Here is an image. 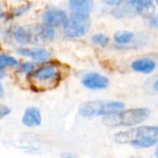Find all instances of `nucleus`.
Instances as JSON below:
<instances>
[{"mask_svg": "<svg viewBox=\"0 0 158 158\" xmlns=\"http://www.w3.org/2000/svg\"><path fill=\"white\" fill-rule=\"evenodd\" d=\"M149 116L150 110L148 108H131L107 115L104 118L103 122L108 127H129L143 123Z\"/></svg>", "mask_w": 158, "mask_h": 158, "instance_id": "obj_1", "label": "nucleus"}, {"mask_svg": "<svg viewBox=\"0 0 158 158\" xmlns=\"http://www.w3.org/2000/svg\"><path fill=\"white\" fill-rule=\"evenodd\" d=\"M125 105L118 101L112 100H94L82 103L79 107L81 117L91 118L99 116H107L122 110Z\"/></svg>", "mask_w": 158, "mask_h": 158, "instance_id": "obj_2", "label": "nucleus"}, {"mask_svg": "<svg viewBox=\"0 0 158 158\" xmlns=\"http://www.w3.org/2000/svg\"><path fill=\"white\" fill-rule=\"evenodd\" d=\"M60 79V69L55 64L44 65L31 74V82L36 90L51 89L57 85Z\"/></svg>", "mask_w": 158, "mask_h": 158, "instance_id": "obj_3", "label": "nucleus"}, {"mask_svg": "<svg viewBox=\"0 0 158 158\" xmlns=\"http://www.w3.org/2000/svg\"><path fill=\"white\" fill-rule=\"evenodd\" d=\"M158 137V127L143 126L131 129L125 131H120L115 135V141L120 144L131 143L135 141L145 138Z\"/></svg>", "mask_w": 158, "mask_h": 158, "instance_id": "obj_4", "label": "nucleus"}, {"mask_svg": "<svg viewBox=\"0 0 158 158\" xmlns=\"http://www.w3.org/2000/svg\"><path fill=\"white\" fill-rule=\"evenodd\" d=\"M89 18L72 16L71 18L67 19L63 23V31L66 36L69 38H78L86 34L89 30Z\"/></svg>", "mask_w": 158, "mask_h": 158, "instance_id": "obj_5", "label": "nucleus"}, {"mask_svg": "<svg viewBox=\"0 0 158 158\" xmlns=\"http://www.w3.org/2000/svg\"><path fill=\"white\" fill-rule=\"evenodd\" d=\"M67 19V13L64 10L54 6L46 8L42 14V19L44 23L52 27L63 24Z\"/></svg>", "mask_w": 158, "mask_h": 158, "instance_id": "obj_6", "label": "nucleus"}, {"mask_svg": "<svg viewBox=\"0 0 158 158\" xmlns=\"http://www.w3.org/2000/svg\"><path fill=\"white\" fill-rule=\"evenodd\" d=\"M81 82L83 86H85L88 89L98 90L106 88L109 84V80L106 76H103L99 73L91 72L83 77Z\"/></svg>", "mask_w": 158, "mask_h": 158, "instance_id": "obj_7", "label": "nucleus"}, {"mask_svg": "<svg viewBox=\"0 0 158 158\" xmlns=\"http://www.w3.org/2000/svg\"><path fill=\"white\" fill-rule=\"evenodd\" d=\"M69 7L72 16L89 18L93 7L92 0H69Z\"/></svg>", "mask_w": 158, "mask_h": 158, "instance_id": "obj_8", "label": "nucleus"}, {"mask_svg": "<svg viewBox=\"0 0 158 158\" xmlns=\"http://www.w3.org/2000/svg\"><path fill=\"white\" fill-rule=\"evenodd\" d=\"M21 121L26 127H30V128L37 127V126L41 125L42 116H41L39 109L36 107H33V106L27 108L23 114Z\"/></svg>", "mask_w": 158, "mask_h": 158, "instance_id": "obj_9", "label": "nucleus"}, {"mask_svg": "<svg viewBox=\"0 0 158 158\" xmlns=\"http://www.w3.org/2000/svg\"><path fill=\"white\" fill-rule=\"evenodd\" d=\"M130 5L142 16L151 17L155 12L153 0H129Z\"/></svg>", "mask_w": 158, "mask_h": 158, "instance_id": "obj_10", "label": "nucleus"}, {"mask_svg": "<svg viewBox=\"0 0 158 158\" xmlns=\"http://www.w3.org/2000/svg\"><path fill=\"white\" fill-rule=\"evenodd\" d=\"M156 62L149 58H141L134 60L131 63V68L138 72L142 73H151L156 69Z\"/></svg>", "mask_w": 158, "mask_h": 158, "instance_id": "obj_11", "label": "nucleus"}, {"mask_svg": "<svg viewBox=\"0 0 158 158\" xmlns=\"http://www.w3.org/2000/svg\"><path fill=\"white\" fill-rule=\"evenodd\" d=\"M29 56L37 63H45L51 58V54L45 48L37 47L30 50Z\"/></svg>", "mask_w": 158, "mask_h": 158, "instance_id": "obj_12", "label": "nucleus"}, {"mask_svg": "<svg viewBox=\"0 0 158 158\" xmlns=\"http://www.w3.org/2000/svg\"><path fill=\"white\" fill-rule=\"evenodd\" d=\"M14 38L15 40L20 44H27L31 43L32 34L31 31L25 27H19L14 31Z\"/></svg>", "mask_w": 158, "mask_h": 158, "instance_id": "obj_13", "label": "nucleus"}, {"mask_svg": "<svg viewBox=\"0 0 158 158\" xmlns=\"http://www.w3.org/2000/svg\"><path fill=\"white\" fill-rule=\"evenodd\" d=\"M38 34L44 41H52L55 37V31L52 26L45 24L38 28Z\"/></svg>", "mask_w": 158, "mask_h": 158, "instance_id": "obj_14", "label": "nucleus"}, {"mask_svg": "<svg viewBox=\"0 0 158 158\" xmlns=\"http://www.w3.org/2000/svg\"><path fill=\"white\" fill-rule=\"evenodd\" d=\"M19 62L13 56L6 54H0V69H4L7 67H17Z\"/></svg>", "mask_w": 158, "mask_h": 158, "instance_id": "obj_15", "label": "nucleus"}, {"mask_svg": "<svg viewBox=\"0 0 158 158\" xmlns=\"http://www.w3.org/2000/svg\"><path fill=\"white\" fill-rule=\"evenodd\" d=\"M133 38V33L131 31H118L114 35L115 41L119 44H129Z\"/></svg>", "mask_w": 158, "mask_h": 158, "instance_id": "obj_16", "label": "nucleus"}, {"mask_svg": "<svg viewBox=\"0 0 158 158\" xmlns=\"http://www.w3.org/2000/svg\"><path fill=\"white\" fill-rule=\"evenodd\" d=\"M158 143V137L156 138H145V139H142V140H138L135 141L133 143H131V144L136 147H140V148H148L151 147L155 144Z\"/></svg>", "mask_w": 158, "mask_h": 158, "instance_id": "obj_17", "label": "nucleus"}, {"mask_svg": "<svg viewBox=\"0 0 158 158\" xmlns=\"http://www.w3.org/2000/svg\"><path fill=\"white\" fill-rule=\"evenodd\" d=\"M92 41L94 44H98V45H100L102 47H106L109 43V38L106 34L96 33L92 37Z\"/></svg>", "mask_w": 158, "mask_h": 158, "instance_id": "obj_18", "label": "nucleus"}, {"mask_svg": "<svg viewBox=\"0 0 158 158\" xmlns=\"http://www.w3.org/2000/svg\"><path fill=\"white\" fill-rule=\"evenodd\" d=\"M34 69V63L32 62H25L19 66L20 72L24 74H31Z\"/></svg>", "mask_w": 158, "mask_h": 158, "instance_id": "obj_19", "label": "nucleus"}, {"mask_svg": "<svg viewBox=\"0 0 158 158\" xmlns=\"http://www.w3.org/2000/svg\"><path fill=\"white\" fill-rule=\"evenodd\" d=\"M32 6V4L31 3H29V4H26L22 6H19V7H17L14 9L13 11V15L15 17H19L21 15H23L24 13H26L27 11H29Z\"/></svg>", "mask_w": 158, "mask_h": 158, "instance_id": "obj_20", "label": "nucleus"}, {"mask_svg": "<svg viewBox=\"0 0 158 158\" xmlns=\"http://www.w3.org/2000/svg\"><path fill=\"white\" fill-rule=\"evenodd\" d=\"M10 112H11V109L8 106H6V105L0 104V119L9 115Z\"/></svg>", "mask_w": 158, "mask_h": 158, "instance_id": "obj_21", "label": "nucleus"}, {"mask_svg": "<svg viewBox=\"0 0 158 158\" xmlns=\"http://www.w3.org/2000/svg\"><path fill=\"white\" fill-rule=\"evenodd\" d=\"M17 52H18L19 55L24 56H29V55H30V50L25 48V47H19Z\"/></svg>", "mask_w": 158, "mask_h": 158, "instance_id": "obj_22", "label": "nucleus"}, {"mask_svg": "<svg viewBox=\"0 0 158 158\" xmlns=\"http://www.w3.org/2000/svg\"><path fill=\"white\" fill-rule=\"evenodd\" d=\"M106 4L110 6H118L121 3H123L125 0H103Z\"/></svg>", "mask_w": 158, "mask_h": 158, "instance_id": "obj_23", "label": "nucleus"}, {"mask_svg": "<svg viewBox=\"0 0 158 158\" xmlns=\"http://www.w3.org/2000/svg\"><path fill=\"white\" fill-rule=\"evenodd\" d=\"M150 23L155 26V27H158V17L156 18H152L151 20H150Z\"/></svg>", "mask_w": 158, "mask_h": 158, "instance_id": "obj_24", "label": "nucleus"}, {"mask_svg": "<svg viewBox=\"0 0 158 158\" xmlns=\"http://www.w3.org/2000/svg\"><path fill=\"white\" fill-rule=\"evenodd\" d=\"M4 16H5V12H4V8H3V6H2V5H1V3H0V19H2V18H4Z\"/></svg>", "mask_w": 158, "mask_h": 158, "instance_id": "obj_25", "label": "nucleus"}, {"mask_svg": "<svg viewBox=\"0 0 158 158\" xmlns=\"http://www.w3.org/2000/svg\"><path fill=\"white\" fill-rule=\"evenodd\" d=\"M4 96V89L2 87V85L0 84V98H2Z\"/></svg>", "mask_w": 158, "mask_h": 158, "instance_id": "obj_26", "label": "nucleus"}, {"mask_svg": "<svg viewBox=\"0 0 158 158\" xmlns=\"http://www.w3.org/2000/svg\"><path fill=\"white\" fill-rule=\"evenodd\" d=\"M154 89L158 92V80L156 81V82H155V84H154Z\"/></svg>", "mask_w": 158, "mask_h": 158, "instance_id": "obj_27", "label": "nucleus"}, {"mask_svg": "<svg viewBox=\"0 0 158 158\" xmlns=\"http://www.w3.org/2000/svg\"><path fill=\"white\" fill-rule=\"evenodd\" d=\"M4 75H5V74H4V72H3V69H0V79L3 78Z\"/></svg>", "mask_w": 158, "mask_h": 158, "instance_id": "obj_28", "label": "nucleus"}, {"mask_svg": "<svg viewBox=\"0 0 158 158\" xmlns=\"http://www.w3.org/2000/svg\"><path fill=\"white\" fill-rule=\"evenodd\" d=\"M156 156L158 157V146L156 147Z\"/></svg>", "mask_w": 158, "mask_h": 158, "instance_id": "obj_29", "label": "nucleus"}, {"mask_svg": "<svg viewBox=\"0 0 158 158\" xmlns=\"http://www.w3.org/2000/svg\"><path fill=\"white\" fill-rule=\"evenodd\" d=\"M156 4L158 5V0H156Z\"/></svg>", "mask_w": 158, "mask_h": 158, "instance_id": "obj_30", "label": "nucleus"}]
</instances>
